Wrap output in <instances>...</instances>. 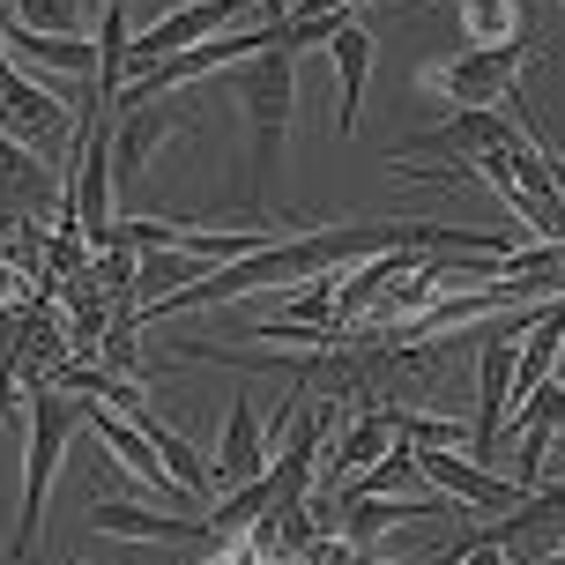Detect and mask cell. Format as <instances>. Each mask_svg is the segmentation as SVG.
<instances>
[{
	"instance_id": "cell-1",
	"label": "cell",
	"mask_w": 565,
	"mask_h": 565,
	"mask_svg": "<svg viewBox=\"0 0 565 565\" xmlns=\"http://www.w3.org/2000/svg\"><path fill=\"white\" fill-rule=\"evenodd\" d=\"M231 97L246 105V141H254V164H246V209L260 216V201L282 171V141H290V113H298V53L268 45L246 67H231Z\"/></svg>"
},
{
	"instance_id": "cell-2",
	"label": "cell",
	"mask_w": 565,
	"mask_h": 565,
	"mask_svg": "<svg viewBox=\"0 0 565 565\" xmlns=\"http://www.w3.org/2000/svg\"><path fill=\"white\" fill-rule=\"evenodd\" d=\"M83 431V402L60 395V387H30V454H23V513H15V536H8V565H23L38 551L45 529V491L53 469L67 461V439Z\"/></svg>"
},
{
	"instance_id": "cell-3",
	"label": "cell",
	"mask_w": 565,
	"mask_h": 565,
	"mask_svg": "<svg viewBox=\"0 0 565 565\" xmlns=\"http://www.w3.org/2000/svg\"><path fill=\"white\" fill-rule=\"evenodd\" d=\"M536 60V45H461L454 60H424L417 67V89L424 97H439L454 113H469V105H507L513 89H521V67Z\"/></svg>"
},
{
	"instance_id": "cell-4",
	"label": "cell",
	"mask_w": 565,
	"mask_h": 565,
	"mask_svg": "<svg viewBox=\"0 0 565 565\" xmlns=\"http://www.w3.org/2000/svg\"><path fill=\"white\" fill-rule=\"evenodd\" d=\"M75 127H83V119H75V105H67V97L38 89L15 60L0 53V135L23 141V149H60Z\"/></svg>"
},
{
	"instance_id": "cell-5",
	"label": "cell",
	"mask_w": 565,
	"mask_h": 565,
	"mask_svg": "<svg viewBox=\"0 0 565 565\" xmlns=\"http://www.w3.org/2000/svg\"><path fill=\"white\" fill-rule=\"evenodd\" d=\"M521 135V97H507V105H469V113L439 119V127H424V135H409L395 149L402 157H461V164H477L483 149H507V141Z\"/></svg>"
},
{
	"instance_id": "cell-6",
	"label": "cell",
	"mask_w": 565,
	"mask_h": 565,
	"mask_svg": "<svg viewBox=\"0 0 565 565\" xmlns=\"http://www.w3.org/2000/svg\"><path fill=\"white\" fill-rule=\"evenodd\" d=\"M246 8H254V0H186V8H171V15H157V23L127 45V67H135V75H149L157 60L186 53V45H209V38H224Z\"/></svg>"
},
{
	"instance_id": "cell-7",
	"label": "cell",
	"mask_w": 565,
	"mask_h": 565,
	"mask_svg": "<svg viewBox=\"0 0 565 565\" xmlns=\"http://www.w3.org/2000/svg\"><path fill=\"white\" fill-rule=\"evenodd\" d=\"M417 477H431L454 507H469V513H513L529 499L513 477L483 469V461H461V447H417Z\"/></svg>"
},
{
	"instance_id": "cell-8",
	"label": "cell",
	"mask_w": 565,
	"mask_h": 565,
	"mask_svg": "<svg viewBox=\"0 0 565 565\" xmlns=\"http://www.w3.org/2000/svg\"><path fill=\"white\" fill-rule=\"evenodd\" d=\"M454 499L439 507H417V499H402V491H342V513L328 521L350 551H372V543L387 536V529H417V521H447Z\"/></svg>"
},
{
	"instance_id": "cell-9",
	"label": "cell",
	"mask_w": 565,
	"mask_h": 565,
	"mask_svg": "<svg viewBox=\"0 0 565 565\" xmlns=\"http://www.w3.org/2000/svg\"><path fill=\"white\" fill-rule=\"evenodd\" d=\"M186 127H194L186 105H127L119 127H113V186L119 194H127L141 171H149V157H157L171 135H186Z\"/></svg>"
},
{
	"instance_id": "cell-10",
	"label": "cell",
	"mask_w": 565,
	"mask_h": 565,
	"mask_svg": "<svg viewBox=\"0 0 565 565\" xmlns=\"http://www.w3.org/2000/svg\"><path fill=\"white\" fill-rule=\"evenodd\" d=\"M513 335H491L477 350V424H469V454L477 461H499V439H507V409H513Z\"/></svg>"
},
{
	"instance_id": "cell-11",
	"label": "cell",
	"mask_w": 565,
	"mask_h": 565,
	"mask_svg": "<svg viewBox=\"0 0 565 565\" xmlns=\"http://www.w3.org/2000/svg\"><path fill=\"white\" fill-rule=\"evenodd\" d=\"M268 424H260L254 395H231L224 402V447H216V461H209V477L224 483V491H238V483H260L268 477Z\"/></svg>"
},
{
	"instance_id": "cell-12",
	"label": "cell",
	"mask_w": 565,
	"mask_h": 565,
	"mask_svg": "<svg viewBox=\"0 0 565 565\" xmlns=\"http://www.w3.org/2000/svg\"><path fill=\"white\" fill-rule=\"evenodd\" d=\"M89 529L97 536H127V543H216V521H201V513H149V507H119L113 491L89 507Z\"/></svg>"
},
{
	"instance_id": "cell-13",
	"label": "cell",
	"mask_w": 565,
	"mask_h": 565,
	"mask_svg": "<svg viewBox=\"0 0 565 565\" xmlns=\"http://www.w3.org/2000/svg\"><path fill=\"white\" fill-rule=\"evenodd\" d=\"M83 424L97 431V447L113 454V461H127V469H135L149 491H171V499H186V483L164 469V454L149 447V431H141L135 417H119V409H105V402H83ZM186 507H194V499H186Z\"/></svg>"
},
{
	"instance_id": "cell-14",
	"label": "cell",
	"mask_w": 565,
	"mask_h": 565,
	"mask_svg": "<svg viewBox=\"0 0 565 565\" xmlns=\"http://www.w3.org/2000/svg\"><path fill=\"white\" fill-rule=\"evenodd\" d=\"M328 53H335V135H358V113H365V89H372V30L358 15H342Z\"/></svg>"
},
{
	"instance_id": "cell-15",
	"label": "cell",
	"mask_w": 565,
	"mask_h": 565,
	"mask_svg": "<svg viewBox=\"0 0 565 565\" xmlns=\"http://www.w3.org/2000/svg\"><path fill=\"white\" fill-rule=\"evenodd\" d=\"M387 447H395V424L380 417V409H358L342 431H328V447H320V477H328V483L365 477V469H372Z\"/></svg>"
},
{
	"instance_id": "cell-16",
	"label": "cell",
	"mask_w": 565,
	"mask_h": 565,
	"mask_svg": "<svg viewBox=\"0 0 565 565\" xmlns=\"http://www.w3.org/2000/svg\"><path fill=\"white\" fill-rule=\"evenodd\" d=\"M372 409L395 424V439H409V447H469L461 417H439V409H409V402H372Z\"/></svg>"
},
{
	"instance_id": "cell-17",
	"label": "cell",
	"mask_w": 565,
	"mask_h": 565,
	"mask_svg": "<svg viewBox=\"0 0 565 565\" xmlns=\"http://www.w3.org/2000/svg\"><path fill=\"white\" fill-rule=\"evenodd\" d=\"M461 38L469 45H513L521 38V0H461Z\"/></svg>"
},
{
	"instance_id": "cell-18",
	"label": "cell",
	"mask_w": 565,
	"mask_h": 565,
	"mask_svg": "<svg viewBox=\"0 0 565 565\" xmlns=\"http://www.w3.org/2000/svg\"><path fill=\"white\" fill-rule=\"evenodd\" d=\"M30 409V387H23V365H8L0 358V424H15Z\"/></svg>"
},
{
	"instance_id": "cell-19",
	"label": "cell",
	"mask_w": 565,
	"mask_h": 565,
	"mask_svg": "<svg viewBox=\"0 0 565 565\" xmlns=\"http://www.w3.org/2000/svg\"><path fill=\"white\" fill-rule=\"evenodd\" d=\"M201 565H268V558H260L254 543L238 536V543H209V558H201Z\"/></svg>"
},
{
	"instance_id": "cell-20",
	"label": "cell",
	"mask_w": 565,
	"mask_h": 565,
	"mask_svg": "<svg viewBox=\"0 0 565 565\" xmlns=\"http://www.w3.org/2000/svg\"><path fill=\"white\" fill-rule=\"evenodd\" d=\"M439 565H507V551L499 543H469V551H447Z\"/></svg>"
},
{
	"instance_id": "cell-21",
	"label": "cell",
	"mask_w": 565,
	"mask_h": 565,
	"mask_svg": "<svg viewBox=\"0 0 565 565\" xmlns=\"http://www.w3.org/2000/svg\"><path fill=\"white\" fill-rule=\"evenodd\" d=\"M350 565H387V558H372V551H350Z\"/></svg>"
},
{
	"instance_id": "cell-22",
	"label": "cell",
	"mask_w": 565,
	"mask_h": 565,
	"mask_svg": "<svg viewBox=\"0 0 565 565\" xmlns=\"http://www.w3.org/2000/svg\"><path fill=\"white\" fill-rule=\"evenodd\" d=\"M276 565H306V558H276Z\"/></svg>"
},
{
	"instance_id": "cell-23",
	"label": "cell",
	"mask_w": 565,
	"mask_h": 565,
	"mask_svg": "<svg viewBox=\"0 0 565 565\" xmlns=\"http://www.w3.org/2000/svg\"><path fill=\"white\" fill-rule=\"evenodd\" d=\"M558 8H565V0H558Z\"/></svg>"
}]
</instances>
